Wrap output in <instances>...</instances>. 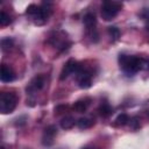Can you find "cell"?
I'll use <instances>...</instances> for the list:
<instances>
[{
  "mask_svg": "<svg viewBox=\"0 0 149 149\" xmlns=\"http://www.w3.org/2000/svg\"><path fill=\"white\" fill-rule=\"evenodd\" d=\"M12 22V19H10V16L6 13V12H1L0 13V24L1 26H7V24H9Z\"/></svg>",
  "mask_w": 149,
  "mask_h": 149,
  "instance_id": "obj_17",
  "label": "cell"
},
{
  "mask_svg": "<svg viewBox=\"0 0 149 149\" xmlns=\"http://www.w3.org/2000/svg\"><path fill=\"white\" fill-rule=\"evenodd\" d=\"M83 149H95V148H93V147H84Z\"/></svg>",
  "mask_w": 149,
  "mask_h": 149,
  "instance_id": "obj_23",
  "label": "cell"
},
{
  "mask_svg": "<svg viewBox=\"0 0 149 149\" xmlns=\"http://www.w3.org/2000/svg\"><path fill=\"white\" fill-rule=\"evenodd\" d=\"M43 86H44V78H43V76H41V74L35 76V77L31 79L29 86L27 87V92H29V93L31 94L34 91L41 90Z\"/></svg>",
  "mask_w": 149,
  "mask_h": 149,
  "instance_id": "obj_8",
  "label": "cell"
},
{
  "mask_svg": "<svg viewBox=\"0 0 149 149\" xmlns=\"http://www.w3.org/2000/svg\"><path fill=\"white\" fill-rule=\"evenodd\" d=\"M107 33H108V36L111 37V41H112V42L118 41L119 37H120V30H119V28L115 27V26L108 27V28H107Z\"/></svg>",
  "mask_w": 149,
  "mask_h": 149,
  "instance_id": "obj_13",
  "label": "cell"
},
{
  "mask_svg": "<svg viewBox=\"0 0 149 149\" xmlns=\"http://www.w3.org/2000/svg\"><path fill=\"white\" fill-rule=\"evenodd\" d=\"M83 22H84V24H85V27L87 28L88 31L95 29L97 19H95V15L93 13H86L84 15V17H83Z\"/></svg>",
  "mask_w": 149,
  "mask_h": 149,
  "instance_id": "obj_9",
  "label": "cell"
},
{
  "mask_svg": "<svg viewBox=\"0 0 149 149\" xmlns=\"http://www.w3.org/2000/svg\"><path fill=\"white\" fill-rule=\"evenodd\" d=\"M142 16H143L146 20H149V8H144V9H143Z\"/></svg>",
  "mask_w": 149,
  "mask_h": 149,
  "instance_id": "obj_19",
  "label": "cell"
},
{
  "mask_svg": "<svg viewBox=\"0 0 149 149\" xmlns=\"http://www.w3.org/2000/svg\"><path fill=\"white\" fill-rule=\"evenodd\" d=\"M88 100L87 99H80V100H77L74 104H73V109L78 113H84L86 109H87V106H88Z\"/></svg>",
  "mask_w": 149,
  "mask_h": 149,
  "instance_id": "obj_10",
  "label": "cell"
},
{
  "mask_svg": "<svg viewBox=\"0 0 149 149\" xmlns=\"http://www.w3.org/2000/svg\"><path fill=\"white\" fill-rule=\"evenodd\" d=\"M65 108H66V106H57V107L55 108V113L57 112V114H59V113H62V111L65 109Z\"/></svg>",
  "mask_w": 149,
  "mask_h": 149,
  "instance_id": "obj_20",
  "label": "cell"
},
{
  "mask_svg": "<svg viewBox=\"0 0 149 149\" xmlns=\"http://www.w3.org/2000/svg\"><path fill=\"white\" fill-rule=\"evenodd\" d=\"M115 121H116V125L125 126V125H127L129 122V116L126 113H121V114L118 115V118L115 119Z\"/></svg>",
  "mask_w": 149,
  "mask_h": 149,
  "instance_id": "obj_16",
  "label": "cell"
},
{
  "mask_svg": "<svg viewBox=\"0 0 149 149\" xmlns=\"http://www.w3.org/2000/svg\"><path fill=\"white\" fill-rule=\"evenodd\" d=\"M98 111H99L100 115H101V116H104V118H107V116H109V115L113 113L112 107H111V106H109V104H107V102L101 104Z\"/></svg>",
  "mask_w": 149,
  "mask_h": 149,
  "instance_id": "obj_14",
  "label": "cell"
},
{
  "mask_svg": "<svg viewBox=\"0 0 149 149\" xmlns=\"http://www.w3.org/2000/svg\"><path fill=\"white\" fill-rule=\"evenodd\" d=\"M122 7L121 2L118 1H104L101 5V16L106 21H111L120 12Z\"/></svg>",
  "mask_w": 149,
  "mask_h": 149,
  "instance_id": "obj_3",
  "label": "cell"
},
{
  "mask_svg": "<svg viewBox=\"0 0 149 149\" xmlns=\"http://www.w3.org/2000/svg\"><path fill=\"white\" fill-rule=\"evenodd\" d=\"M146 28L149 30V20H147V22H146Z\"/></svg>",
  "mask_w": 149,
  "mask_h": 149,
  "instance_id": "obj_22",
  "label": "cell"
},
{
  "mask_svg": "<svg viewBox=\"0 0 149 149\" xmlns=\"http://www.w3.org/2000/svg\"><path fill=\"white\" fill-rule=\"evenodd\" d=\"M15 78V73L13 71V69L10 66H8L7 64H2L1 65V73H0V79L3 83H9L13 81Z\"/></svg>",
  "mask_w": 149,
  "mask_h": 149,
  "instance_id": "obj_7",
  "label": "cell"
},
{
  "mask_svg": "<svg viewBox=\"0 0 149 149\" xmlns=\"http://www.w3.org/2000/svg\"><path fill=\"white\" fill-rule=\"evenodd\" d=\"M76 80L80 88H88L92 85V73L88 70H85L84 68H81L76 73Z\"/></svg>",
  "mask_w": 149,
  "mask_h": 149,
  "instance_id": "obj_5",
  "label": "cell"
},
{
  "mask_svg": "<svg viewBox=\"0 0 149 149\" xmlns=\"http://www.w3.org/2000/svg\"><path fill=\"white\" fill-rule=\"evenodd\" d=\"M83 68V65L80 63H78L76 59L73 58H70L62 68V71H61V76H59V79L61 80H64L65 78H68L70 74L72 73H77L80 69Z\"/></svg>",
  "mask_w": 149,
  "mask_h": 149,
  "instance_id": "obj_4",
  "label": "cell"
},
{
  "mask_svg": "<svg viewBox=\"0 0 149 149\" xmlns=\"http://www.w3.org/2000/svg\"><path fill=\"white\" fill-rule=\"evenodd\" d=\"M94 125V120L90 119V118H80L78 121H77V126L80 128V129H87L90 127H92Z\"/></svg>",
  "mask_w": 149,
  "mask_h": 149,
  "instance_id": "obj_12",
  "label": "cell"
},
{
  "mask_svg": "<svg viewBox=\"0 0 149 149\" xmlns=\"http://www.w3.org/2000/svg\"><path fill=\"white\" fill-rule=\"evenodd\" d=\"M74 123H76V120L71 115H66L61 120V127L63 129H70L74 126Z\"/></svg>",
  "mask_w": 149,
  "mask_h": 149,
  "instance_id": "obj_11",
  "label": "cell"
},
{
  "mask_svg": "<svg viewBox=\"0 0 149 149\" xmlns=\"http://www.w3.org/2000/svg\"><path fill=\"white\" fill-rule=\"evenodd\" d=\"M13 44H14V41H13V38H10V37H5V38L1 40V49H2L3 51L9 50V49L13 47Z\"/></svg>",
  "mask_w": 149,
  "mask_h": 149,
  "instance_id": "obj_15",
  "label": "cell"
},
{
  "mask_svg": "<svg viewBox=\"0 0 149 149\" xmlns=\"http://www.w3.org/2000/svg\"><path fill=\"white\" fill-rule=\"evenodd\" d=\"M119 64L127 76H133L140 70L146 69V59L135 56H128L125 54L119 55Z\"/></svg>",
  "mask_w": 149,
  "mask_h": 149,
  "instance_id": "obj_1",
  "label": "cell"
},
{
  "mask_svg": "<svg viewBox=\"0 0 149 149\" xmlns=\"http://www.w3.org/2000/svg\"><path fill=\"white\" fill-rule=\"evenodd\" d=\"M146 69L149 70V61H146Z\"/></svg>",
  "mask_w": 149,
  "mask_h": 149,
  "instance_id": "obj_21",
  "label": "cell"
},
{
  "mask_svg": "<svg viewBox=\"0 0 149 149\" xmlns=\"http://www.w3.org/2000/svg\"><path fill=\"white\" fill-rule=\"evenodd\" d=\"M1 149H5V148H3V147H1Z\"/></svg>",
  "mask_w": 149,
  "mask_h": 149,
  "instance_id": "obj_24",
  "label": "cell"
},
{
  "mask_svg": "<svg viewBox=\"0 0 149 149\" xmlns=\"http://www.w3.org/2000/svg\"><path fill=\"white\" fill-rule=\"evenodd\" d=\"M17 104V97L12 92H2L0 94V112L2 114L12 113Z\"/></svg>",
  "mask_w": 149,
  "mask_h": 149,
  "instance_id": "obj_2",
  "label": "cell"
},
{
  "mask_svg": "<svg viewBox=\"0 0 149 149\" xmlns=\"http://www.w3.org/2000/svg\"><path fill=\"white\" fill-rule=\"evenodd\" d=\"M129 125H130V128H132V129H134V130L139 129V128H140V121H139V118H137V116L132 118V119L129 120Z\"/></svg>",
  "mask_w": 149,
  "mask_h": 149,
  "instance_id": "obj_18",
  "label": "cell"
},
{
  "mask_svg": "<svg viewBox=\"0 0 149 149\" xmlns=\"http://www.w3.org/2000/svg\"><path fill=\"white\" fill-rule=\"evenodd\" d=\"M57 135V128L54 125L48 126L44 132H43V136H42V143L44 146H51L54 143L55 136Z\"/></svg>",
  "mask_w": 149,
  "mask_h": 149,
  "instance_id": "obj_6",
  "label": "cell"
}]
</instances>
